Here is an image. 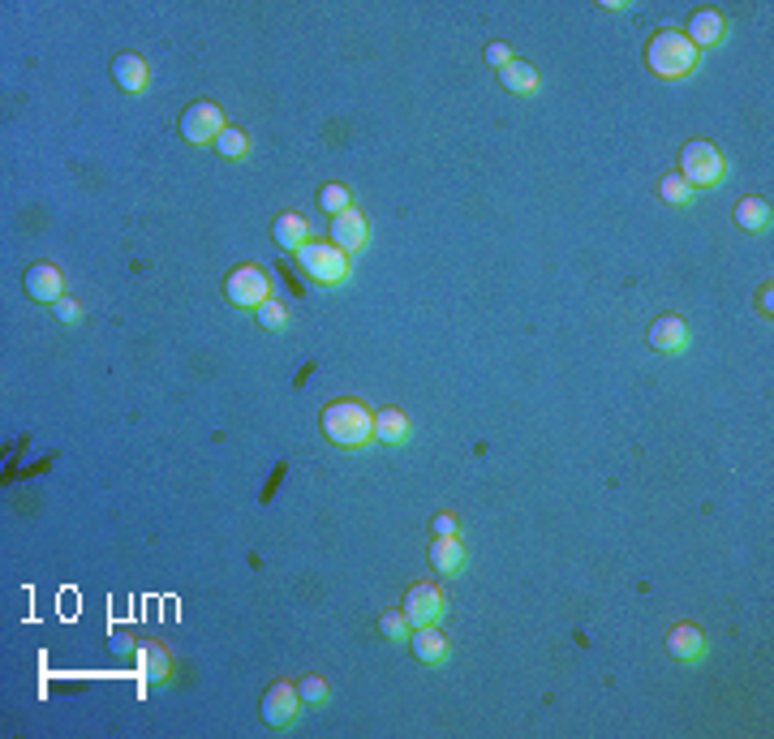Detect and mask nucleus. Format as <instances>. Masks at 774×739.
<instances>
[{"mask_svg": "<svg viewBox=\"0 0 774 739\" xmlns=\"http://www.w3.org/2000/svg\"><path fill=\"white\" fill-rule=\"evenodd\" d=\"M323 439L340 452H362L375 443V413L357 396H340L323 409Z\"/></svg>", "mask_w": 774, "mask_h": 739, "instance_id": "f257e3e1", "label": "nucleus"}, {"mask_svg": "<svg viewBox=\"0 0 774 739\" xmlns=\"http://www.w3.org/2000/svg\"><path fill=\"white\" fill-rule=\"evenodd\" d=\"M645 65H650L654 78L676 82V78H688L701 65V52L684 39V31H658L645 43Z\"/></svg>", "mask_w": 774, "mask_h": 739, "instance_id": "f03ea898", "label": "nucleus"}, {"mask_svg": "<svg viewBox=\"0 0 774 739\" xmlns=\"http://www.w3.org/2000/svg\"><path fill=\"white\" fill-rule=\"evenodd\" d=\"M297 267L323 288H340L353 275V258L332 241H306L297 250Z\"/></svg>", "mask_w": 774, "mask_h": 739, "instance_id": "7ed1b4c3", "label": "nucleus"}, {"mask_svg": "<svg viewBox=\"0 0 774 739\" xmlns=\"http://www.w3.org/2000/svg\"><path fill=\"white\" fill-rule=\"evenodd\" d=\"M676 172L693 185V190H714V185L723 181V172H727V159L714 142L693 138V142H684L680 147V168Z\"/></svg>", "mask_w": 774, "mask_h": 739, "instance_id": "20e7f679", "label": "nucleus"}, {"mask_svg": "<svg viewBox=\"0 0 774 739\" xmlns=\"http://www.w3.org/2000/svg\"><path fill=\"white\" fill-rule=\"evenodd\" d=\"M224 297H228V306H233V310H258L271 297L267 271L254 267V263L233 267V271H228V280H224Z\"/></svg>", "mask_w": 774, "mask_h": 739, "instance_id": "39448f33", "label": "nucleus"}, {"mask_svg": "<svg viewBox=\"0 0 774 739\" xmlns=\"http://www.w3.org/2000/svg\"><path fill=\"white\" fill-rule=\"evenodd\" d=\"M181 138L185 142H194V147H215V138L228 129V121H224V112H220V104H211V99H198V104H190L181 112Z\"/></svg>", "mask_w": 774, "mask_h": 739, "instance_id": "423d86ee", "label": "nucleus"}, {"mask_svg": "<svg viewBox=\"0 0 774 739\" xmlns=\"http://www.w3.org/2000/svg\"><path fill=\"white\" fill-rule=\"evenodd\" d=\"M405 619H409V628H435V623L443 619V611H448V602H443V593L439 585H430V581H418V585H409L405 593Z\"/></svg>", "mask_w": 774, "mask_h": 739, "instance_id": "0eeeda50", "label": "nucleus"}, {"mask_svg": "<svg viewBox=\"0 0 774 739\" xmlns=\"http://www.w3.org/2000/svg\"><path fill=\"white\" fill-rule=\"evenodd\" d=\"M301 709H306V705H301V697H297V684H284V679H280V684H271L263 692V722L271 731H289L293 722L301 718Z\"/></svg>", "mask_w": 774, "mask_h": 739, "instance_id": "6e6552de", "label": "nucleus"}, {"mask_svg": "<svg viewBox=\"0 0 774 739\" xmlns=\"http://www.w3.org/2000/svg\"><path fill=\"white\" fill-rule=\"evenodd\" d=\"M22 288H26V297H31V301H39V306H56V301L65 297V275H61V267H56V263L43 258V263L26 267Z\"/></svg>", "mask_w": 774, "mask_h": 739, "instance_id": "1a4fd4ad", "label": "nucleus"}, {"mask_svg": "<svg viewBox=\"0 0 774 739\" xmlns=\"http://www.w3.org/2000/svg\"><path fill=\"white\" fill-rule=\"evenodd\" d=\"M688 323L680 314H658L654 323H650V331H645V340H650V349L654 353H663V357H676V353H684L688 349Z\"/></svg>", "mask_w": 774, "mask_h": 739, "instance_id": "9d476101", "label": "nucleus"}, {"mask_svg": "<svg viewBox=\"0 0 774 739\" xmlns=\"http://www.w3.org/2000/svg\"><path fill=\"white\" fill-rule=\"evenodd\" d=\"M366 241H370V224H366V215L357 207H349L344 215H336V220H332V245H340L349 258L362 254Z\"/></svg>", "mask_w": 774, "mask_h": 739, "instance_id": "9b49d317", "label": "nucleus"}, {"mask_svg": "<svg viewBox=\"0 0 774 739\" xmlns=\"http://www.w3.org/2000/svg\"><path fill=\"white\" fill-rule=\"evenodd\" d=\"M112 82H117L125 95H142V91L151 86V65H147V56L121 52L117 61H112Z\"/></svg>", "mask_w": 774, "mask_h": 739, "instance_id": "f8f14e48", "label": "nucleus"}, {"mask_svg": "<svg viewBox=\"0 0 774 739\" xmlns=\"http://www.w3.org/2000/svg\"><path fill=\"white\" fill-rule=\"evenodd\" d=\"M723 35H727V18L719 9H697L693 18H688V31H684V39L693 43L697 52H706V48H714V43H723Z\"/></svg>", "mask_w": 774, "mask_h": 739, "instance_id": "ddd939ff", "label": "nucleus"}, {"mask_svg": "<svg viewBox=\"0 0 774 739\" xmlns=\"http://www.w3.org/2000/svg\"><path fill=\"white\" fill-rule=\"evenodd\" d=\"M667 649H671V658H680V662H701L706 658V632L697 628V623H676V628L667 632Z\"/></svg>", "mask_w": 774, "mask_h": 739, "instance_id": "4468645a", "label": "nucleus"}, {"mask_svg": "<svg viewBox=\"0 0 774 739\" xmlns=\"http://www.w3.org/2000/svg\"><path fill=\"white\" fill-rule=\"evenodd\" d=\"M409 649H413V658H418L422 666H443V662H448V636L439 632V623H435V628H413L409 632Z\"/></svg>", "mask_w": 774, "mask_h": 739, "instance_id": "2eb2a0df", "label": "nucleus"}, {"mask_svg": "<svg viewBox=\"0 0 774 739\" xmlns=\"http://www.w3.org/2000/svg\"><path fill=\"white\" fill-rule=\"evenodd\" d=\"M430 568H435L439 576H461L465 572V542H461V533L430 542Z\"/></svg>", "mask_w": 774, "mask_h": 739, "instance_id": "dca6fc26", "label": "nucleus"}, {"mask_svg": "<svg viewBox=\"0 0 774 739\" xmlns=\"http://www.w3.org/2000/svg\"><path fill=\"white\" fill-rule=\"evenodd\" d=\"M499 82H504L508 95H538V69L534 61H525V56H512V61L499 69Z\"/></svg>", "mask_w": 774, "mask_h": 739, "instance_id": "f3484780", "label": "nucleus"}, {"mask_svg": "<svg viewBox=\"0 0 774 739\" xmlns=\"http://www.w3.org/2000/svg\"><path fill=\"white\" fill-rule=\"evenodd\" d=\"M736 224L744 228V233H766V228L774 224V211H770V202L762 194H744L736 202Z\"/></svg>", "mask_w": 774, "mask_h": 739, "instance_id": "a211bd4d", "label": "nucleus"}, {"mask_svg": "<svg viewBox=\"0 0 774 739\" xmlns=\"http://www.w3.org/2000/svg\"><path fill=\"white\" fill-rule=\"evenodd\" d=\"M375 443H383V447H405L409 443V417L400 413V409H379L375 413Z\"/></svg>", "mask_w": 774, "mask_h": 739, "instance_id": "6ab92c4d", "label": "nucleus"}, {"mask_svg": "<svg viewBox=\"0 0 774 739\" xmlns=\"http://www.w3.org/2000/svg\"><path fill=\"white\" fill-rule=\"evenodd\" d=\"M271 237H276V245L280 250H301V245L310 241V224L301 220L297 211H284V215H276V224H271Z\"/></svg>", "mask_w": 774, "mask_h": 739, "instance_id": "aec40b11", "label": "nucleus"}, {"mask_svg": "<svg viewBox=\"0 0 774 739\" xmlns=\"http://www.w3.org/2000/svg\"><path fill=\"white\" fill-rule=\"evenodd\" d=\"M168 649L160 645V641H142L138 645V671H142V679L147 684H164L168 679Z\"/></svg>", "mask_w": 774, "mask_h": 739, "instance_id": "412c9836", "label": "nucleus"}, {"mask_svg": "<svg viewBox=\"0 0 774 739\" xmlns=\"http://www.w3.org/2000/svg\"><path fill=\"white\" fill-rule=\"evenodd\" d=\"M658 198H663V202H671V207H688V202L697 198V190H693V185H688V181L680 177V172H667V177L658 181Z\"/></svg>", "mask_w": 774, "mask_h": 739, "instance_id": "4be33fe9", "label": "nucleus"}, {"mask_svg": "<svg viewBox=\"0 0 774 739\" xmlns=\"http://www.w3.org/2000/svg\"><path fill=\"white\" fill-rule=\"evenodd\" d=\"M215 155H224V159H246L250 155V134L246 129H237V125H228L220 138H215Z\"/></svg>", "mask_w": 774, "mask_h": 739, "instance_id": "5701e85b", "label": "nucleus"}, {"mask_svg": "<svg viewBox=\"0 0 774 739\" xmlns=\"http://www.w3.org/2000/svg\"><path fill=\"white\" fill-rule=\"evenodd\" d=\"M254 314H258V327H263V331H289V323H293L289 306H284V301H276V297H267Z\"/></svg>", "mask_w": 774, "mask_h": 739, "instance_id": "b1692460", "label": "nucleus"}, {"mask_svg": "<svg viewBox=\"0 0 774 739\" xmlns=\"http://www.w3.org/2000/svg\"><path fill=\"white\" fill-rule=\"evenodd\" d=\"M319 207H323V211H327V215H332V220H336V215H344V211L353 207V194L344 190L340 181H327V185H319Z\"/></svg>", "mask_w": 774, "mask_h": 739, "instance_id": "393cba45", "label": "nucleus"}, {"mask_svg": "<svg viewBox=\"0 0 774 739\" xmlns=\"http://www.w3.org/2000/svg\"><path fill=\"white\" fill-rule=\"evenodd\" d=\"M297 697H301V705H327L332 701V688H327L323 675H301L297 679Z\"/></svg>", "mask_w": 774, "mask_h": 739, "instance_id": "a878e982", "label": "nucleus"}, {"mask_svg": "<svg viewBox=\"0 0 774 739\" xmlns=\"http://www.w3.org/2000/svg\"><path fill=\"white\" fill-rule=\"evenodd\" d=\"M379 632L387 636V641H409V619H405V611H383L379 615Z\"/></svg>", "mask_w": 774, "mask_h": 739, "instance_id": "bb28decb", "label": "nucleus"}, {"mask_svg": "<svg viewBox=\"0 0 774 739\" xmlns=\"http://www.w3.org/2000/svg\"><path fill=\"white\" fill-rule=\"evenodd\" d=\"M482 61L495 65V69H504L512 61V48H508V43H499V39H491V43H486V52H482Z\"/></svg>", "mask_w": 774, "mask_h": 739, "instance_id": "cd10ccee", "label": "nucleus"}, {"mask_svg": "<svg viewBox=\"0 0 774 739\" xmlns=\"http://www.w3.org/2000/svg\"><path fill=\"white\" fill-rule=\"evenodd\" d=\"M52 314L61 318V323H69V327H74V323H82V306H78V301H69V297H61V301H56V306H52Z\"/></svg>", "mask_w": 774, "mask_h": 739, "instance_id": "c85d7f7f", "label": "nucleus"}, {"mask_svg": "<svg viewBox=\"0 0 774 739\" xmlns=\"http://www.w3.org/2000/svg\"><path fill=\"white\" fill-rule=\"evenodd\" d=\"M430 529H435V538H452V533H461V520H456L452 512H439Z\"/></svg>", "mask_w": 774, "mask_h": 739, "instance_id": "c756f323", "label": "nucleus"}, {"mask_svg": "<svg viewBox=\"0 0 774 739\" xmlns=\"http://www.w3.org/2000/svg\"><path fill=\"white\" fill-rule=\"evenodd\" d=\"M770 297H774V288H770V284H766V288H757V314H766V318L774 314V306H770Z\"/></svg>", "mask_w": 774, "mask_h": 739, "instance_id": "7c9ffc66", "label": "nucleus"}]
</instances>
